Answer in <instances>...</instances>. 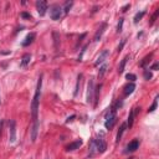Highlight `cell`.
Masks as SVG:
<instances>
[{"label":"cell","mask_w":159,"mask_h":159,"mask_svg":"<svg viewBox=\"0 0 159 159\" xmlns=\"http://www.w3.org/2000/svg\"><path fill=\"white\" fill-rule=\"evenodd\" d=\"M101 87L102 85H98L97 87H95V96H93V100H95V107L97 106L98 103V98H100V91H101Z\"/></svg>","instance_id":"cell-17"},{"label":"cell","mask_w":159,"mask_h":159,"mask_svg":"<svg viewBox=\"0 0 159 159\" xmlns=\"http://www.w3.org/2000/svg\"><path fill=\"white\" fill-rule=\"evenodd\" d=\"M0 105H1V101H0Z\"/></svg>","instance_id":"cell-36"},{"label":"cell","mask_w":159,"mask_h":159,"mask_svg":"<svg viewBox=\"0 0 159 159\" xmlns=\"http://www.w3.org/2000/svg\"><path fill=\"white\" fill-rule=\"evenodd\" d=\"M157 105H158V103H157V98H155V100H154V102H153V105H152V106H150V108L148 109V112H154V109L157 108Z\"/></svg>","instance_id":"cell-28"},{"label":"cell","mask_w":159,"mask_h":159,"mask_svg":"<svg viewBox=\"0 0 159 159\" xmlns=\"http://www.w3.org/2000/svg\"><path fill=\"white\" fill-rule=\"evenodd\" d=\"M81 81H82V75H78V77H77V85H76V90H75V96L78 95V90H80V85H81Z\"/></svg>","instance_id":"cell-20"},{"label":"cell","mask_w":159,"mask_h":159,"mask_svg":"<svg viewBox=\"0 0 159 159\" xmlns=\"http://www.w3.org/2000/svg\"><path fill=\"white\" fill-rule=\"evenodd\" d=\"M158 67H159V63H158V62H155V63H153V65H152L150 70H158Z\"/></svg>","instance_id":"cell-32"},{"label":"cell","mask_w":159,"mask_h":159,"mask_svg":"<svg viewBox=\"0 0 159 159\" xmlns=\"http://www.w3.org/2000/svg\"><path fill=\"white\" fill-rule=\"evenodd\" d=\"M82 145V140L81 139H78V140H75V142H72V143H70L67 147H66V150H68V152H72V150H76V149H78Z\"/></svg>","instance_id":"cell-10"},{"label":"cell","mask_w":159,"mask_h":159,"mask_svg":"<svg viewBox=\"0 0 159 159\" xmlns=\"http://www.w3.org/2000/svg\"><path fill=\"white\" fill-rule=\"evenodd\" d=\"M108 56H109V51H108V50H103V51L100 53V56L97 57V60H96V62H95V66H100L101 63H103V62L107 60Z\"/></svg>","instance_id":"cell-8"},{"label":"cell","mask_w":159,"mask_h":159,"mask_svg":"<svg viewBox=\"0 0 159 159\" xmlns=\"http://www.w3.org/2000/svg\"><path fill=\"white\" fill-rule=\"evenodd\" d=\"M150 57H152V55H149V56H145V57L143 58V61L139 63V65H140V67H144V66H145V65H147L149 61H150Z\"/></svg>","instance_id":"cell-25"},{"label":"cell","mask_w":159,"mask_h":159,"mask_svg":"<svg viewBox=\"0 0 159 159\" xmlns=\"http://www.w3.org/2000/svg\"><path fill=\"white\" fill-rule=\"evenodd\" d=\"M129 159H132V158H129Z\"/></svg>","instance_id":"cell-37"},{"label":"cell","mask_w":159,"mask_h":159,"mask_svg":"<svg viewBox=\"0 0 159 159\" xmlns=\"http://www.w3.org/2000/svg\"><path fill=\"white\" fill-rule=\"evenodd\" d=\"M75 118H76V116H75V114H73V116H71V117H68V118L66 119V123H70V122H72Z\"/></svg>","instance_id":"cell-33"},{"label":"cell","mask_w":159,"mask_h":159,"mask_svg":"<svg viewBox=\"0 0 159 159\" xmlns=\"http://www.w3.org/2000/svg\"><path fill=\"white\" fill-rule=\"evenodd\" d=\"M126 78H127V80H129L131 82H134L135 80H137V76H135V75H133V73H127V75H126Z\"/></svg>","instance_id":"cell-26"},{"label":"cell","mask_w":159,"mask_h":159,"mask_svg":"<svg viewBox=\"0 0 159 159\" xmlns=\"http://www.w3.org/2000/svg\"><path fill=\"white\" fill-rule=\"evenodd\" d=\"M107 68H108V66H107V65H103V66L100 68V72H98V78H102V77H103V75L106 73Z\"/></svg>","instance_id":"cell-22"},{"label":"cell","mask_w":159,"mask_h":159,"mask_svg":"<svg viewBox=\"0 0 159 159\" xmlns=\"http://www.w3.org/2000/svg\"><path fill=\"white\" fill-rule=\"evenodd\" d=\"M95 145H96V150L97 153H105L106 149H107V143L105 142L103 138H98V139H95Z\"/></svg>","instance_id":"cell-5"},{"label":"cell","mask_w":159,"mask_h":159,"mask_svg":"<svg viewBox=\"0 0 159 159\" xmlns=\"http://www.w3.org/2000/svg\"><path fill=\"white\" fill-rule=\"evenodd\" d=\"M158 15H159V9H158V10H157V11L153 14L152 20H150V25H153V24H154V21H155V19H157V16H158Z\"/></svg>","instance_id":"cell-27"},{"label":"cell","mask_w":159,"mask_h":159,"mask_svg":"<svg viewBox=\"0 0 159 159\" xmlns=\"http://www.w3.org/2000/svg\"><path fill=\"white\" fill-rule=\"evenodd\" d=\"M134 116H135V111H134V108H133V109L131 111L129 116H128V122L126 123L128 128H132V126H133V122H134Z\"/></svg>","instance_id":"cell-14"},{"label":"cell","mask_w":159,"mask_h":159,"mask_svg":"<svg viewBox=\"0 0 159 159\" xmlns=\"http://www.w3.org/2000/svg\"><path fill=\"white\" fill-rule=\"evenodd\" d=\"M126 128H127V124H126V123H123V124L119 127V131H118V133H117V137H116V142H117V143L121 140V138H122V135H123V132L126 131Z\"/></svg>","instance_id":"cell-16"},{"label":"cell","mask_w":159,"mask_h":159,"mask_svg":"<svg viewBox=\"0 0 159 159\" xmlns=\"http://www.w3.org/2000/svg\"><path fill=\"white\" fill-rule=\"evenodd\" d=\"M123 23H124V19H119V23H118V25H117V32H122V30H123Z\"/></svg>","instance_id":"cell-24"},{"label":"cell","mask_w":159,"mask_h":159,"mask_svg":"<svg viewBox=\"0 0 159 159\" xmlns=\"http://www.w3.org/2000/svg\"><path fill=\"white\" fill-rule=\"evenodd\" d=\"M93 96H95V82L91 78L88 82V86H87V103L93 102Z\"/></svg>","instance_id":"cell-4"},{"label":"cell","mask_w":159,"mask_h":159,"mask_svg":"<svg viewBox=\"0 0 159 159\" xmlns=\"http://www.w3.org/2000/svg\"><path fill=\"white\" fill-rule=\"evenodd\" d=\"M41 86H42V76L39 77L37 81V86L35 90V96L31 103V114H32V127H31V142L35 143L37 139V132H39V118H37V113H39V98H40V93H41Z\"/></svg>","instance_id":"cell-1"},{"label":"cell","mask_w":159,"mask_h":159,"mask_svg":"<svg viewBox=\"0 0 159 159\" xmlns=\"http://www.w3.org/2000/svg\"><path fill=\"white\" fill-rule=\"evenodd\" d=\"M72 5H73V3H72V1H67V3L65 4V8L62 9V10H63V13H65V14H67V13L70 11V9L72 8Z\"/></svg>","instance_id":"cell-23"},{"label":"cell","mask_w":159,"mask_h":159,"mask_svg":"<svg viewBox=\"0 0 159 159\" xmlns=\"http://www.w3.org/2000/svg\"><path fill=\"white\" fill-rule=\"evenodd\" d=\"M21 18H24V19H30V18H31V15H30V14H27V13H21Z\"/></svg>","instance_id":"cell-30"},{"label":"cell","mask_w":159,"mask_h":159,"mask_svg":"<svg viewBox=\"0 0 159 159\" xmlns=\"http://www.w3.org/2000/svg\"><path fill=\"white\" fill-rule=\"evenodd\" d=\"M95 153H97V150H96V145H95V139H92L90 143V157L95 155Z\"/></svg>","instance_id":"cell-19"},{"label":"cell","mask_w":159,"mask_h":159,"mask_svg":"<svg viewBox=\"0 0 159 159\" xmlns=\"http://www.w3.org/2000/svg\"><path fill=\"white\" fill-rule=\"evenodd\" d=\"M144 15H145V11H144V10H143V11H140V13H137V14H135V16H134V24H137V23H138V21H139Z\"/></svg>","instance_id":"cell-21"},{"label":"cell","mask_w":159,"mask_h":159,"mask_svg":"<svg viewBox=\"0 0 159 159\" xmlns=\"http://www.w3.org/2000/svg\"><path fill=\"white\" fill-rule=\"evenodd\" d=\"M116 108H111V111L106 114V122H105V127L107 128V129H111L113 126H114V123H116V121H117V116H116Z\"/></svg>","instance_id":"cell-2"},{"label":"cell","mask_w":159,"mask_h":159,"mask_svg":"<svg viewBox=\"0 0 159 159\" xmlns=\"http://www.w3.org/2000/svg\"><path fill=\"white\" fill-rule=\"evenodd\" d=\"M36 9H37V13L40 14V16H44L46 14V10H47V3L45 0L36 1Z\"/></svg>","instance_id":"cell-7"},{"label":"cell","mask_w":159,"mask_h":159,"mask_svg":"<svg viewBox=\"0 0 159 159\" xmlns=\"http://www.w3.org/2000/svg\"><path fill=\"white\" fill-rule=\"evenodd\" d=\"M129 8H131V5H129V4H127V5H124V6L122 8V11H123V13H126V11H127V9H129Z\"/></svg>","instance_id":"cell-34"},{"label":"cell","mask_w":159,"mask_h":159,"mask_svg":"<svg viewBox=\"0 0 159 159\" xmlns=\"http://www.w3.org/2000/svg\"><path fill=\"white\" fill-rule=\"evenodd\" d=\"M124 44H126V40H123V41H122V44H121V45L118 46V50H117L118 52H121V51H122V49H123V46H124Z\"/></svg>","instance_id":"cell-31"},{"label":"cell","mask_w":159,"mask_h":159,"mask_svg":"<svg viewBox=\"0 0 159 159\" xmlns=\"http://www.w3.org/2000/svg\"><path fill=\"white\" fill-rule=\"evenodd\" d=\"M30 60H31V55H30V53H25V55L23 56V58H21L20 66H21V67H25V66H27V63L30 62Z\"/></svg>","instance_id":"cell-15"},{"label":"cell","mask_w":159,"mask_h":159,"mask_svg":"<svg viewBox=\"0 0 159 159\" xmlns=\"http://www.w3.org/2000/svg\"><path fill=\"white\" fill-rule=\"evenodd\" d=\"M106 26H107V25H106L105 23L101 25V29H98V31L96 32V35H95V37H93V41H100V39L102 37V34H103V31H105Z\"/></svg>","instance_id":"cell-13"},{"label":"cell","mask_w":159,"mask_h":159,"mask_svg":"<svg viewBox=\"0 0 159 159\" xmlns=\"http://www.w3.org/2000/svg\"><path fill=\"white\" fill-rule=\"evenodd\" d=\"M3 126H4V121H0V135H1V131H3Z\"/></svg>","instance_id":"cell-35"},{"label":"cell","mask_w":159,"mask_h":159,"mask_svg":"<svg viewBox=\"0 0 159 159\" xmlns=\"http://www.w3.org/2000/svg\"><path fill=\"white\" fill-rule=\"evenodd\" d=\"M138 148H139V140L134 139V140H132V142H131V143L127 145L126 153H133V152H135Z\"/></svg>","instance_id":"cell-9"},{"label":"cell","mask_w":159,"mask_h":159,"mask_svg":"<svg viewBox=\"0 0 159 159\" xmlns=\"http://www.w3.org/2000/svg\"><path fill=\"white\" fill-rule=\"evenodd\" d=\"M129 58V56H126L122 61H121V63H119V66H118V73L121 75V73H123V71H124V66H126V63H127V60Z\"/></svg>","instance_id":"cell-18"},{"label":"cell","mask_w":159,"mask_h":159,"mask_svg":"<svg viewBox=\"0 0 159 159\" xmlns=\"http://www.w3.org/2000/svg\"><path fill=\"white\" fill-rule=\"evenodd\" d=\"M9 132H10V142L14 143L16 140V123L14 119L9 122Z\"/></svg>","instance_id":"cell-6"},{"label":"cell","mask_w":159,"mask_h":159,"mask_svg":"<svg viewBox=\"0 0 159 159\" xmlns=\"http://www.w3.org/2000/svg\"><path fill=\"white\" fill-rule=\"evenodd\" d=\"M153 76H152V73L149 72V71H144V78L145 80H150Z\"/></svg>","instance_id":"cell-29"},{"label":"cell","mask_w":159,"mask_h":159,"mask_svg":"<svg viewBox=\"0 0 159 159\" xmlns=\"http://www.w3.org/2000/svg\"><path fill=\"white\" fill-rule=\"evenodd\" d=\"M35 36H36V35H35V32H30V34L25 37V40L23 41V46H24V47H26V46H29L30 44H32V42H34V40H35Z\"/></svg>","instance_id":"cell-11"},{"label":"cell","mask_w":159,"mask_h":159,"mask_svg":"<svg viewBox=\"0 0 159 159\" xmlns=\"http://www.w3.org/2000/svg\"><path fill=\"white\" fill-rule=\"evenodd\" d=\"M134 90H135V85H134L133 82H131V83H128V85L124 87V91H123V93H124V96L127 97V96L132 95Z\"/></svg>","instance_id":"cell-12"},{"label":"cell","mask_w":159,"mask_h":159,"mask_svg":"<svg viewBox=\"0 0 159 159\" xmlns=\"http://www.w3.org/2000/svg\"><path fill=\"white\" fill-rule=\"evenodd\" d=\"M62 14H63V10H62L61 6H58V5H52V6L50 8V16H51L52 20H55V21L60 20L61 16H62Z\"/></svg>","instance_id":"cell-3"}]
</instances>
